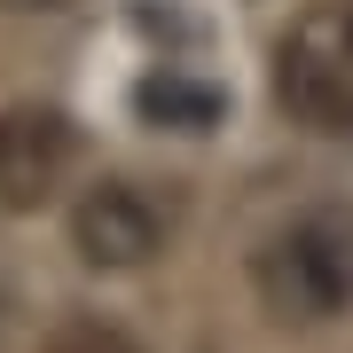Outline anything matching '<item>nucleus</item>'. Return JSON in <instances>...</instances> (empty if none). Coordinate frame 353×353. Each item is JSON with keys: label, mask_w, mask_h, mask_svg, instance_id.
<instances>
[{"label": "nucleus", "mask_w": 353, "mask_h": 353, "mask_svg": "<svg viewBox=\"0 0 353 353\" xmlns=\"http://www.w3.org/2000/svg\"><path fill=\"white\" fill-rule=\"evenodd\" d=\"M259 306L275 322H330L353 306V204H314L283 220L252 259Z\"/></svg>", "instance_id": "nucleus-1"}, {"label": "nucleus", "mask_w": 353, "mask_h": 353, "mask_svg": "<svg viewBox=\"0 0 353 353\" xmlns=\"http://www.w3.org/2000/svg\"><path fill=\"white\" fill-rule=\"evenodd\" d=\"M275 110L299 134L353 141V0H306L275 39Z\"/></svg>", "instance_id": "nucleus-2"}, {"label": "nucleus", "mask_w": 353, "mask_h": 353, "mask_svg": "<svg viewBox=\"0 0 353 353\" xmlns=\"http://www.w3.org/2000/svg\"><path fill=\"white\" fill-rule=\"evenodd\" d=\"M79 165V126L55 102H8L0 110V212H39Z\"/></svg>", "instance_id": "nucleus-3"}, {"label": "nucleus", "mask_w": 353, "mask_h": 353, "mask_svg": "<svg viewBox=\"0 0 353 353\" xmlns=\"http://www.w3.org/2000/svg\"><path fill=\"white\" fill-rule=\"evenodd\" d=\"M157 236H165V220L134 181H94L71 204V243H79L87 267H141L157 252Z\"/></svg>", "instance_id": "nucleus-4"}, {"label": "nucleus", "mask_w": 353, "mask_h": 353, "mask_svg": "<svg viewBox=\"0 0 353 353\" xmlns=\"http://www.w3.org/2000/svg\"><path fill=\"white\" fill-rule=\"evenodd\" d=\"M39 353H141V345H134L118 322H102V314H71V322L55 330Z\"/></svg>", "instance_id": "nucleus-5"}, {"label": "nucleus", "mask_w": 353, "mask_h": 353, "mask_svg": "<svg viewBox=\"0 0 353 353\" xmlns=\"http://www.w3.org/2000/svg\"><path fill=\"white\" fill-rule=\"evenodd\" d=\"M0 8H16V16H48V8H71V0H0Z\"/></svg>", "instance_id": "nucleus-6"}]
</instances>
